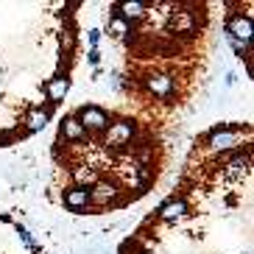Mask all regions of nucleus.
I'll use <instances>...</instances> for the list:
<instances>
[]
</instances>
